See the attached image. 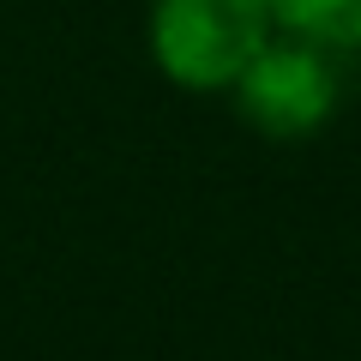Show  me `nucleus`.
<instances>
[{
	"label": "nucleus",
	"mask_w": 361,
	"mask_h": 361,
	"mask_svg": "<svg viewBox=\"0 0 361 361\" xmlns=\"http://www.w3.org/2000/svg\"><path fill=\"white\" fill-rule=\"evenodd\" d=\"M277 25L295 30V37H313L325 49H361V0H271Z\"/></svg>",
	"instance_id": "3"
},
{
	"label": "nucleus",
	"mask_w": 361,
	"mask_h": 361,
	"mask_svg": "<svg viewBox=\"0 0 361 361\" xmlns=\"http://www.w3.org/2000/svg\"><path fill=\"white\" fill-rule=\"evenodd\" d=\"M277 30L271 0H151V61L180 90H229Z\"/></svg>",
	"instance_id": "1"
},
{
	"label": "nucleus",
	"mask_w": 361,
	"mask_h": 361,
	"mask_svg": "<svg viewBox=\"0 0 361 361\" xmlns=\"http://www.w3.org/2000/svg\"><path fill=\"white\" fill-rule=\"evenodd\" d=\"M229 97H235V115L253 133H265V139H277V145L313 139L337 115V103H343L337 49H325L313 37H295V30H277L235 73Z\"/></svg>",
	"instance_id": "2"
}]
</instances>
